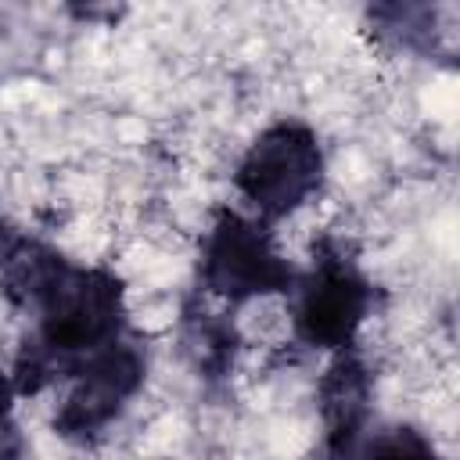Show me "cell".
I'll use <instances>...</instances> for the list:
<instances>
[{"mask_svg": "<svg viewBox=\"0 0 460 460\" xmlns=\"http://www.w3.org/2000/svg\"><path fill=\"white\" fill-rule=\"evenodd\" d=\"M327 151L320 133L302 119L266 122L230 158L234 208L284 230L302 219L323 194Z\"/></svg>", "mask_w": 460, "mask_h": 460, "instance_id": "6da1fadb", "label": "cell"}, {"mask_svg": "<svg viewBox=\"0 0 460 460\" xmlns=\"http://www.w3.org/2000/svg\"><path fill=\"white\" fill-rule=\"evenodd\" d=\"M14 399H18V392H14V381H11L7 367H0V424L14 420Z\"/></svg>", "mask_w": 460, "mask_h": 460, "instance_id": "5b68a950", "label": "cell"}, {"mask_svg": "<svg viewBox=\"0 0 460 460\" xmlns=\"http://www.w3.org/2000/svg\"><path fill=\"white\" fill-rule=\"evenodd\" d=\"M194 248L201 295H208L223 309L284 298L298 277V262L291 259L284 234L234 205L216 208L201 223Z\"/></svg>", "mask_w": 460, "mask_h": 460, "instance_id": "3957f363", "label": "cell"}, {"mask_svg": "<svg viewBox=\"0 0 460 460\" xmlns=\"http://www.w3.org/2000/svg\"><path fill=\"white\" fill-rule=\"evenodd\" d=\"M309 252V266H298V277L288 291L291 345L323 356L352 352L374 323L377 288L363 273L352 248L334 234H320Z\"/></svg>", "mask_w": 460, "mask_h": 460, "instance_id": "7a4b0ae2", "label": "cell"}, {"mask_svg": "<svg viewBox=\"0 0 460 460\" xmlns=\"http://www.w3.org/2000/svg\"><path fill=\"white\" fill-rule=\"evenodd\" d=\"M352 460H442L435 435H428L417 424H388L377 431H367Z\"/></svg>", "mask_w": 460, "mask_h": 460, "instance_id": "277c9868", "label": "cell"}]
</instances>
